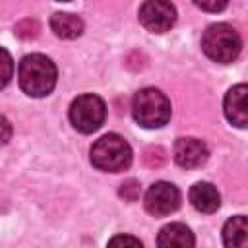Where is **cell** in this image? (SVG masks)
I'll return each mask as SVG.
<instances>
[{
  "instance_id": "cell-1",
  "label": "cell",
  "mask_w": 248,
  "mask_h": 248,
  "mask_svg": "<svg viewBox=\"0 0 248 248\" xmlns=\"http://www.w3.org/2000/svg\"><path fill=\"white\" fill-rule=\"evenodd\" d=\"M17 78L29 97H46L56 85V66L45 54H27L19 62Z\"/></svg>"
},
{
  "instance_id": "cell-2",
  "label": "cell",
  "mask_w": 248,
  "mask_h": 248,
  "mask_svg": "<svg viewBox=\"0 0 248 248\" xmlns=\"http://www.w3.org/2000/svg\"><path fill=\"white\" fill-rule=\"evenodd\" d=\"M132 114L143 128H161L170 120V101L155 87H143L134 95Z\"/></svg>"
},
{
  "instance_id": "cell-3",
  "label": "cell",
  "mask_w": 248,
  "mask_h": 248,
  "mask_svg": "<svg viewBox=\"0 0 248 248\" xmlns=\"http://www.w3.org/2000/svg\"><path fill=\"white\" fill-rule=\"evenodd\" d=\"M202 48L207 58L219 64H231L236 60L242 48V39L229 23H213L202 37Z\"/></svg>"
},
{
  "instance_id": "cell-4",
  "label": "cell",
  "mask_w": 248,
  "mask_h": 248,
  "mask_svg": "<svg viewBox=\"0 0 248 248\" xmlns=\"http://www.w3.org/2000/svg\"><path fill=\"white\" fill-rule=\"evenodd\" d=\"M93 167L105 172H120L132 163V149L128 141L118 134H107L99 138L89 151Z\"/></svg>"
},
{
  "instance_id": "cell-5",
  "label": "cell",
  "mask_w": 248,
  "mask_h": 248,
  "mask_svg": "<svg viewBox=\"0 0 248 248\" xmlns=\"http://www.w3.org/2000/svg\"><path fill=\"white\" fill-rule=\"evenodd\" d=\"M107 118V105L99 95H79L70 105V122L81 134H91L101 128Z\"/></svg>"
},
{
  "instance_id": "cell-6",
  "label": "cell",
  "mask_w": 248,
  "mask_h": 248,
  "mask_svg": "<svg viewBox=\"0 0 248 248\" xmlns=\"http://www.w3.org/2000/svg\"><path fill=\"white\" fill-rule=\"evenodd\" d=\"M180 207V190L170 182H155L145 194V209L153 217H165Z\"/></svg>"
},
{
  "instance_id": "cell-7",
  "label": "cell",
  "mask_w": 248,
  "mask_h": 248,
  "mask_svg": "<svg viewBox=\"0 0 248 248\" xmlns=\"http://www.w3.org/2000/svg\"><path fill=\"white\" fill-rule=\"evenodd\" d=\"M140 21L151 33H165L176 21V10L169 0H145L140 8Z\"/></svg>"
},
{
  "instance_id": "cell-8",
  "label": "cell",
  "mask_w": 248,
  "mask_h": 248,
  "mask_svg": "<svg viewBox=\"0 0 248 248\" xmlns=\"http://www.w3.org/2000/svg\"><path fill=\"white\" fill-rule=\"evenodd\" d=\"M209 157L207 145L198 138H178L174 143V161L182 169H198Z\"/></svg>"
},
{
  "instance_id": "cell-9",
  "label": "cell",
  "mask_w": 248,
  "mask_h": 248,
  "mask_svg": "<svg viewBox=\"0 0 248 248\" xmlns=\"http://www.w3.org/2000/svg\"><path fill=\"white\" fill-rule=\"evenodd\" d=\"M246 95H248V87L244 83H238V85L231 87L225 97V116L236 128H246V122H248Z\"/></svg>"
},
{
  "instance_id": "cell-10",
  "label": "cell",
  "mask_w": 248,
  "mask_h": 248,
  "mask_svg": "<svg viewBox=\"0 0 248 248\" xmlns=\"http://www.w3.org/2000/svg\"><path fill=\"white\" fill-rule=\"evenodd\" d=\"M190 202L202 213H213L221 205V196L217 188L209 182H196L190 188Z\"/></svg>"
},
{
  "instance_id": "cell-11",
  "label": "cell",
  "mask_w": 248,
  "mask_h": 248,
  "mask_svg": "<svg viewBox=\"0 0 248 248\" xmlns=\"http://www.w3.org/2000/svg\"><path fill=\"white\" fill-rule=\"evenodd\" d=\"M157 244L165 248H190L196 244L192 231L182 223L165 225L157 236Z\"/></svg>"
},
{
  "instance_id": "cell-12",
  "label": "cell",
  "mask_w": 248,
  "mask_h": 248,
  "mask_svg": "<svg viewBox=\"0 0 248 248\" xmlns=\"http://www.w3.org/2000/svg\"><path fill=\"white\" fill-rule=\"evenodd\" d=\"M50 29L60 39H76L83 33V21L74 14L56 12L50 17Z\"/></svg>"
},
{
  "instance_id": "cell-13",
  "label": "cell",
  "mask_w": 248,
  "mask_h": 248,
  "mask_svg": "<svg viewBox=\"0 0 248 248\" xmlns=\"http://www.w3.org/2000/svg\"><path fill=\"white\" fill-rule=\"evenodd\" d=\"M225 246H246L248 244V227L244 215H234L225 223L223 229Z\"/></svg>"
},
{
  "instance_id": "cell-14",
  "label": "cell",
  "mask_w": 248,
  "mask_h": 248,
  "mask_svg": "<svg viewBox=\"0 0 248 248\" xmlns=\"http://www.w3.org/2000/svg\"><path fill=\"white\" fill-rule=\"evenodd\" d=\"M12 74H14V62H12V56L6 48L0 46V89L6 87L12 79Z\"/></svg>"
},
{
  "instance_id": "cell-15",
  "label": "cell",
  "mask_w": 248,
  "mask_h": 248,
  "mask_svg": "<svg viewBox=\"0 0 248 248\" xmlns=\"http://www.w3.org/2000/svg\"><path fill=\"white\" fill-rule=\"evenodd\" d=\"M143 161H145L147 167L157 169V167L165 165V161H167V153H165L163 147H159V145H151V147L145 149V153H143Z\"/></svg>"
},
{
  "instance_id": "cell-16",
  "label": "cell",
  "mask_w": 248,
  "mask_h": 248,
  "mask_svg": "<svg viewBox=\"0 0 248 248\" xmlns=\"http://www.w3.org/2000/svg\"><path fill=\"white\" fill-rule=\"evenodd\" d=\"M14 31H16V35L21 37V39H35V37L39 35V23H37L35 19L27 17V19H21L19 23H16Z\"/></svg>"
},
{
  "instance_id": "cell-17",
  "label": "cell",
  "mask_w": 248,
  "mask_h": 248,
  "mask_svg": "<svg viewBox=\"0 0 248 248\" xmlns=\"http://www.w3.org/2000/svg\"><path fill=\"white\" fill-rule=\"evenodd\" d=\"M126 202H136L138 198H140V182L138 180H134V178H130V180H126L122 186H120V192H118Z\"/></svg>"
},
{
  "instance_id": "cell-18",
  "label": "cell",
  "mask_w": 248,
  "mask_h": 248,
  "mask_svg": "<svg viewBox=\"0 0 248 248\" xmlns=\"http://www.w3.org/2000/svg\"><path fill=\"white\" fill-rule=\"evenodd\" d=\"M229 0H194V4L205 12H221Z\"/></svg>"
},
{
  "instance_id": "cell-19",
  "label": "cell",
  "mask_w": 248,
  "mask_h": 248,
  "mask_svg": "<svg viewBox=\"0 0 248 248\" xmlns=\"http://www.w3.org/2000/svg\"><path fill=\"white\" fill-rule=\"evenodd\" d=\"M10 138H12V124L4 114H0V145H6Z\"/></svg>"
},
{
  "instance_id": "cell-20",
  "label": "cell",
  "mask_w": 248,
  "mask_h": 248,
  "mask_svg": "<svg viewBox=\"0 0 248 248\" xmlns=\"http://www.w3.org/2000/svg\"><path fill=\"white\" fill-rule=\"evenodd\" d=\"M110 246H118V244H132V246H140L141 248V240L134 238V236H114L108 240Z\"/></svg>"
},
{
  "instance_id": "cell-21",
  "label": "cell",
  "mask_w": 248,
  "mask_h": 248,
  "mask_svg": "<svg viewBox=\"0 0 248 248\" xmlns=\"http://www.w3.org/2000/svg\"><path fill=\"white\" fill-rule=\"evenodd\" d=\"M58 2H70V0H58Z\"/></svg>"
}]
</instances>
